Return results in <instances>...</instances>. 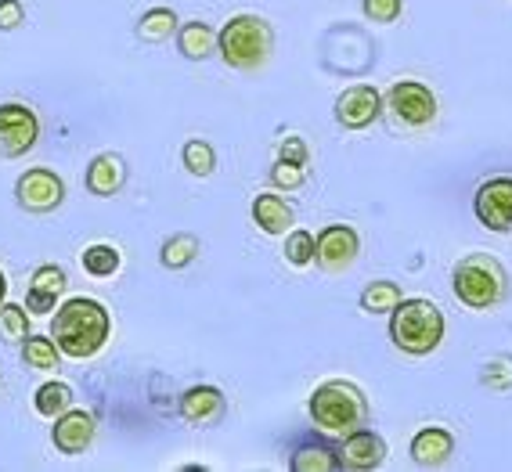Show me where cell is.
<instances>
[{
    "label": "cell",
    "instance_id": "obj_1",
    "mask_svg": "<svg viewBox=\"0 0 512 472\" xmlns=\"http://www.w3.org/2000/svg\"><path fill=\"white\" fill-rule=\"evenodd\" d=\"M112 336V314L105 310L101 300L91 296H73L62 307H55V321H51V339L58 343L62 357L73 361H87L109 343Z\"/></svg>",
    "mask_w": 512,
    "mask_h": 472
},
{
    "label": "cell",
    "instance_id": "obj_2",
    "mask_svg": "<svg viewBox=\"0 0 512 472\" xmlns=\"http://www.w3.org/2000/svg\"><path fill=\"white\" fill-rule=\"evenodd\" d=\"M307 411H311L314 426L329 436H347L368 426V397L350 379H325L321 386H314Z\"/></svg>",
    "mask_w": 512,
    "mask_h": 472
},
{
    "label": "cell",
    "instance_id": "obj_3",
    "mask_svg": "<svg viewBox=\"0 0 512 472\" xmlns=\"http://www.w3.org/2000/svg\"><path fill=\"white\" fill-rule=\"evenodd\" d=\"M275 51V29L264 15H235L224 22V29L217 33V55L224 58L228 69L238 73H256L271 62Z\"/></svg>",
    "mask_w": 512,
    "mask_h": 472
},
{
    "label": "cell",
    "instance_id": "obj_4",
    "mask_svg": "<svg viewBox=\"0 0 512 472\" xmlns=\"http://www.w3.org/2000/svg\"><path fill=\"white\" fill-rule=\"evenodd\" d=\"M390 343L408 357H426L444 343V314L433 300H401L390 310Z\"/></svg>",
    "mask_w": 512,
    "mask_h": 472
},
{
    "label": "cell",
    "instance_id": "obj_5",
    "mask_svg": "<svg viewBox=\"0 0 512 472\" xmlns=\"http://www.w3.org/2000/svg\"><path fill=\"white\" fill-rule=\"evenodd\" d=\"M451 289L455 300L469 310H491L505 300L509 292V274L491 253H469L462 256L451 271Z\"/></svg>",
    "mask_w": 512,
    "mask_h": 472
},
{
    "label": "cell",
    "instance_id": "obj_6",
    "mask_svg": "<svg viewBox=\"0 0 512 472\" xmlns=\"http://www.w3.org/2000/svg\"><path fill=\"white\" fill-rule=\"evenodd\" d=\"M383 105L401 127H430L437 119V94L419 80H397L386 91Z\"/></svg>",
    "mask_w": 512,
    "mask_h": 472
},
{
    "label": "cell",
    "instance_id": "obj_7",
    "mask_svg": "<svg viewBox=\"0 0 512 472\" xmlns=\"http://www.w3.org/2000/svg\"><path fill=\"white\" fill-rule=\"evenodd\" d=\"M40 141L37 112L22 101H4L0 105V159H22L33 152Z\"/></svg>",
    "mask_w": 512,
    "mask_h": 472
},
{
    "label": "cell",
    "instance_id": "obj_8",
    "mask_svg": "<svg viewBox=\"0 0 512 472\" xmlns=\"http://www.w3.org/2000/svg\"><path fill=\"white\" fill-rule=\"evenodd\" d=\"M15 202H19V209L37 213V217L40 213H55L65 202V181L47 166H33L15 181Z\"/></svg>",
    "mask_w": 512,
    "mask_h": 472
},
{
    "label": "cell",
    "instance_id": "obj_9",
    "mask_svg": "<svg viewBox=\"0 0 512 472\" xmlns=\"http://www.w3.org/2000/svg\"><path fill=\"white\" fill-rule=\"evenodd\" d=\"M357 253H361V238L350 224H329L321 227L314 238V264L325 274H343L354 267Z\"/></svg>",
    "mask_w": 512,
    "mask_h": 472
},
{
    "label": "cell",
    "instance_id": "obj_10",
    "mask_svg": "<svg viewBox=\"0 0 512 472\" xmlns=\"http://www.w3.org/2000/svg\"><path fill=\"white\" fill-rule=\"evenodd\" d=\"M473 213L487 231H512V177H491L476 188Z\"/></svg>",
    "mask_w": 512,
    "mask_h": 472
},
{
    "label": "cell",
    "instance_id": "obj_11",
    "mask_svg": "<svg viewBox=\"0 0 512 472\" xmlns=\"http://www.w3.org/2000/svg\"><path fill=\"white\" fill-rule=\"evenodd\" d=\"M383 109H386L383 94L375 91L372 83H354V87H347V91L336 98L332 116H336V123L343 130H365L383 116Z\"/></svg>",
    "mask_w": 512,
    "mask_h": 472
},
{
    "label": "cell",
    "instance_id": "obj_12",
    "mask_svg": "<svg viewBox=\"0 0 512 472\" xmlns=\"http://www.w3.org/2000/svg\"><path fill=\"white\" fill-rule=\"evenodd\" d=\"M228 415V397L210 386V382H199V386H188L181 393V418L188 426L195 429H210V426H220Z\"/></svg>",
    "mask_w": 512,
    "mask_h": 472
},
{
    "label": "cell",
    "instance_id": "obj_13",
    "mask_svg": "<svg viewBox=\"0 0 512 472\" xmlns=\"http://www.w3.org/2000/svg\"><path fill=\"white\" fill-rule=\"evenodd\" d=\"M339 451V465L354 472H372L386 462V440L375 429H354V433L343 436V444L336 447Z\"/></svg>",
    "mask_w": 512,
    "mask_h": 472
},
{
    "label": "cell",
    "instance_id": "obj_14",
    "mask_svg": "<svg viewBox=\"0 0 512 472\" xmlns=\"http://www.w3.org/2000/svg\"><path fill=\"white\" fill-rule=\"evenodd\" d=\"M94 433H98V418L83 408H69L55 418L51 426V444L62 454H83L94 444Z\"/></svg>",
    "mask_w": 512,
    "mask_h": 472
},
{
    "label": "cell",
    "instance_id": "obj_15",
    "mask_svg": "<svg viewBox=\"0 0 512 472\" xmlns=\"http://www.w3.org/2000/svg\"><path fill=\"white\" fill-rule=\"evenodd\" d=\"M65 285H69V278H65V271L58 264H40L37 271L29 274V289H26V310L29 314H51V310L58 307V300H62Z\"/></svg>",
    "mask_w": 512,
    "mask_h": 472
},
{
    "label": "cell",
    "instance_id": "obj_16",
    "mask_svg": "<svg viewBox=\"0 0 512 472\" xmlns=\"http://www.w3.org/2000/svg\"><path fill=\"white\" fill-rule=\"evenodd\" d=\"M412 462L419 469H440V465H448V458L455 454V433L444 426H426L412 436Z\"/></svg>",
    "mask_w": 512,
    "mask_h": 472
},
{
    "label": "cell",
    "instance_id": "obj_17",
    "mask_svg": "<svg viewBox=\"0 0 512 472\" xmlns=\"http://www.w3.org/2000/svg\"><path fill=\"white\" fill-rule=\"evenodd\" d=\"M127 184V159L119 152H101L87 166V191L98 199H112Z\"/></svg>",
    "mask_w": 512,
    "mask_h": 472
},
{
    "label": "cell",
    "instance_id": "obj_18",
    "mask_svg": "<svg viewBox=\"0 0 512 472\" xmlns=\"http://www.w3.org/2000/svg\"><path fill=\"white\" fill-rule=\"evenodd\" d=\"M249 213H253V224L264 231V235H289L296 224V213L293 206L282 199V195H275V191H264V195H256L253 206H249Z\"/></svg>",
    "mask_w": 512,
    "mask_h": 472
},
{
    "label": "cell",
    "instance_id": "obj_19",
    "mask_svg": "<svg viewBox=\"0 0 512 472\" xmlns=\"http://www.w3.org/2000/svg\"><path fill=\"white\" fill-rule=\"evenodd\" d=\"M177 51L188 62H206L217 55V33L206 22H184V26H177Z\"/></svg>",
    "mask_w": 512,
    "mask_h": 472
},
{
    "label": "cell",
    "instance_id": "obj_20",
    "mask_svg": "<svg viewBox=\"0 0 512 472\" xmlns=\"http://www.w3.org/2000/svg\"><path fill=\"white\" fill-rule=\"evenodd\" d=\"M177 26H181V19H177L174 8H148V11H141L138 26H134V37L145 40V44H163V40L174 37Z\"/></svg>",
    "mask_w": 512,
    "mask_h": 472
},
{
    "label": "cell",
    "instance_id": "obj_21",
    "mask_svg": "<svg viewBox=\"0 0 512 472\" xmlns=\"http://www.w3.org/2000/svg\"><path fill=\"white\" fill-rule=\"evenodd\" d=\"M69 408H73V386L62 379L44 382V386H37V393H33V411H37L40 418H51V422H55V418Z\"/></svg>",
    "mask_w": 512,
    "mask_h": 472
},
{
    "label": "cell",
    "instance_id": "obj_22",
    "mask_svg": "<svg viewBox=\"0 0 512 472\" xmlns=\"http://www.w3.org/2000/svg\"><path fill=\"white\" fill-rule=\"evenodd\" d=\"M289 469L293 472H336L343 469L339 465V451L329 444H303L293 451V458H289Z\"/></svg>",
    "mask_w": 512,
    "mask_h": 472
},
{
    "label": "cell",
    "instance_id": "obj_23",
    "mask_svg": "<svg viewBox=\"0 0 512 472\" xmlns=\"http://www.w3.org/2000/svg\"><path fill=\"white\" fill-rule=\"evenodd\" d=\"M199 253H202L199 238L188 235V231H177V235H170L163 246H159V264H163L166 271H184Z\"/></svg>",
    "mask_w": 512,
    "mask_h": 472
},
{
    "label": "cell",
    "instance_id": "obj_24",
    "mask_svg": "<svg viewBox=\"0 0 512 472\" xmlns=\"http://www.w3.org/2000/svg\"><path fill=\"white\" fill-rule=\"evenodd\" d=\"M22 361L26 368H37V372H58L62 368V350L51 336H33L29 332L22 339Z\"/></svg>",
    "mask_w": 512,
    "mask_h": 472
},
{
    "label": "cell",
    "instance_id": "obj_25",
    "mask_svg": "<svg viewBox=\"0 0 512 472\" xmlns=\"http://www.w3.org/2000/svg\"><path fill=\"white\" fill-rule=\"evenodd\" d=\"M80 264L91 278H112L123 267V253L116 246H109V242H94V246H87L80 253Z\"/></svg>",
    "mask_w": 512,
    "mask_h": 472
},
{
    "label": "cell",
    "instance_id": "obj_26",
    "mask_svg": "<svg viewBox=\"0 0 512 472\" xmlns=\"http://www.w3.org/2000/svg\"><path fill=\"white\" fill-rule=\"evenodd\" d=\"M401 300H404L401 285L383 278V282L365 285V292H361V310H365V314H390Z\"/></svg>",
    "mask_w": 512,
    "mask_h": 472
},
{
    "label": "cell",
    "instance_id": "obj_27",
    "mask_svg": "<svg viewBox=\"0 0 512 472\" xmlns=\"http://www.w3.org/2000/svg\"><path fill=\"white\" fill-rule=\"evenodd\" d=\"M181 163L192 177H210V173L217 170V152H213L210 141L192 137V141H184V148H181Z\"/></svg>",
    "mask_w": 512,
    "mask_h": 472
},
{
    "label": "cell",
    "instance_id": "obj_28",
    "mask_svg": "<svg viewBox=\"0 0 512 472\" xmlns=\"http://www.w3.org/2000/svg\"><path fill=\"white\" fill-rule=\"evenodd\" d=\"M29 336V314L19 303H0V339L4 343H22Z\"/></svg>",
    "mask_w": 512,
    "mask_h": 472
},
{
    "label": "cell",
    "instance_id": "obj_29",
    "mask_svg": "<svg viewBox=\"0 0 512 472\" xmlns=\"http://www.w3.org/2000/svg\"><path fill=\"white\" fill-rule=\"evenodd\" d=\"M285 264H293V267L314 264V235L311 231L293 227V231L285 235Z\"/></svg>",
    "mask_w": 512,
    "mask_h": 472
},
{
    "label": "cell",
    "instance_id": "obj_30",
    "mask_svg": "<svg viewBox=\"0 0 512 472\" xmlns=\"http://www.w3.org/2000/svg\"><path fill=\"white\" fill-rule=\"evenodd\" d=\"M271 184L282 191H296L307 184V163H293V159H275L271 166Z\"/></svg>",
    "mask_w": 512,
    "mask_h": 472
},
{
    "label": "cell",
    "instance_id": "obj_31",
    "mask_svg": "<svg viewBox=\"0 0 512 472\" xmlns=\"http://www.w3.org/2000/svg\"><path fill=\"white\" fill-rule=\"evenodd\" d=\"M361 11H365V19L375 22V26H390V22L401 19L404 0H361Z\"/></svg>",
    "mask_w": 512,
    "mask_h": 472
},
{
    "label": "cell",
    "instance_id": "obj_32",
    "mask_svg": "<svg viewBox=\"0 0 512 472\" xmlns=\"http://www.w3.org/2000/svg\"><path fill=\"white\" fill-rule=\"evenodd\" d=\"M480 382L491 390H512V357H494L491 364H484Z\"/></svg>",
    "mask_w": 512,
    "mask_h": 472
},
{
    "label": "cell",
    "instance_id": "obj_33",
    "mask_svg": "<svg viewBox=\"0 0 512 472\" xmlns=\"http://www.w3.org/2000/svg\"><path fill=\"white\" fill-rule=\"evenodd\" d=\"M26 22V8H22V0H0V29L11 33V29H19Z\"/></svg>",
    "mask_w": 512,
    "mask_h": 472
},
{
    "label": "cell",
    "instance_id": "obj_34",
    "mask_svg": "<svg viewBox=\"0 0 512 472\" xmlns=\"http://www.w3.org/2000/svg\"><path fill=\"white\" fill-rule=\"evenodd\" d=\"M278 159H293V163H307V141L303 137H282L278 145Z\"/></svg>",
    "mask_w": 512,
    "mask_h": 472
},
{
    "label": "cell",
    "instance_id": "obj_35",
    "mask_svg": "<svg viewBox=\"0 0 512 472\" xmlns=\"http://www.w3.org/2000/svg\"><path fill=\"white\" fill-rule=\"evenodd\" d=\"M4 300H8V274L0 271V303H4Z\"/></svg>",
    "mask_w": 512,
    "mask_h": 472
}]
</instances>
